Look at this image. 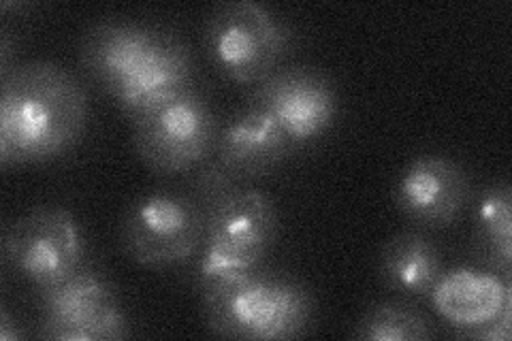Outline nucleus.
<instances>
[{
	"instance_id": "obj_1",
	"label": "nucleus",
	"mask_w": 512,
	"mask_h": 341,
	"mask_svg": "<svg viewBox=\"0 0 512 341\" xmlns=\"http://www.w3.org/2000/svg\"><path fill=\"white\" fill-rule=\"evenodd\" d=\"M0 79V165L54 160L82 139L88 94L73 73L37 60Z\"/></svg>"
},
{
	"instance_id": "obj_2",
	"label": "nucleus",
	"mask_w": 512,
	"mask_h": 341,
	"mask_svg": "<svg viewBox=\"0 0 512 341\" xmlns=\"http://www.w3.org/2000/svg\"><path fill=\"white\" fill-rule=\"evenodd\" d=\"M203 209L205 239L195 275L201 303L259 269L278 237L276 205L254 188L235 186Z\"/></svg>"
},
{
	"instance_id": "obj_3",
	"label": "nucleus",
	"mask_w": 512,
	"mask_h": 341,
	"mask_svg": "<svg viewBox=\"0 0 512 341\" xmlns=\"http://www.w3.org/2000/svg\"><path fill=\"white\" fill-rule=\"evenodd\" d=\"M201 307L214 335L242 341L295 339L314 320L312 292L291 275L261 267Z\"/></svg>"
},
{
	"instance_id": "obj_4",
	"label": "nucleus",
	"mask_w": 512,
	"mask_h": 341,
	"mask_svg": "<svg viewBox=\"0 0 512 341\" xmlns=\"http://www.w3.org/2000/svg\"><path fill=\"white\" fill-rule=\"evenodd\" d=\"M205 47L220 73L237 84H259L295 47V32L261 3L218 5L205 24Z\"/></svg>"
},
{
	"instance_id": "obj_5",
	"label": "nucleus",
	"mask_w": 512,
	"mask_h": 341,
	"mask_svg": "<svg viewBox=\"0 0 512 341\" xmlns=\"http://www.w3.org/2000/svg\"><path fill=\"white\" fill-rule=\"evenodd\" d=\"M137 156L158 175H178L214 154L216 113L205 96L190 88L133 124Z\"/></svg>"
},
{
	"instance_id": "obj_6",
	"label": "nucleus",
	"mask_w": 512,
	"mask_h": 341,
	"mask_svg": "<svg viewBox=\"0 0 512 341\" xmlns=\"http://www.w3.org/2000/svg\"><path fill=\"white\" fill-rule=\"evenodd\" d=\"M3 258L20 278L41 290L84 269L86 246L69 209L43 205L5 226Z\"/></svg>"
},
{
	"instance_id": "obj_7",
	"label": "nucleus",
	"mask_w": 512,
	"mask_h": 341,
	"mask_svg": "<svg viewBox=\"0 0 512 341\" xmlns=\"http://www.w3.org/2000/svg\"><path fill=\"white\" fill-rule=\"evenodd\" d=\"M205 239V209L188 194L152 192L137 199L122 220L120 241L135 263L169 267L195 256Z\"/></svg>"
},
{
	"instance_id": "obj_8",
	"label": "nucleus",
	"mask_w": 512,
	"mask_h": 341,
	"mask_svg": "<svg viewBox=\"0 0 512 341\" xmlns=\"http://www.w3.org/2000/svg\"><path fill=\"white\" fill-rule=\"evenodd\" d=\"M52 341H120L131 337L116 288L88 267L39 290V333Z\"/></svg>"
},
{
	"instance_id": "obj_9",
	"label": "nucleus",
	"mask_w": 512,
	"mask_h": 341,
	"mask_svg": "<svg viewBox=\"0 0 512 341\" xmlns=\"http://www.w3.org/2000/svg\"><path fill=\"white\" fill-rule=\"evenodd\" d=\"M248 105L265 111L297 148L329 131L338 116V92L325 73L282 67L256 84Z\"/></svg>"
},
{
	"instance_id": "obj_10",
	"label": "nucleus",
	"mask_w": 512,
	"mask_h": 341,
	"mask_svg": "<svg viewBox=\"0 0 512 341\" xmlns=\"http://www.w3.org/2000/svg\"><path fill=\"white\" fill-rule=\"evenodd\" d=\"M472 199L468 171L457 160L427 154L412 160L399 175L393 201L416 229L453 226Z\"/></svg>"
},
{
	"instance_id": "obj_11",
	"label": "nucleus",
	"mask_w": 512,
	"mask_h": 341,
	"mask_svg": "<svg viewBox=\"0 0 512 341\" xmlns=\"http://www.w3.org/2000/svg\"><path fill=\"white\" fill-rule=\"evenodd\" d=\"M295 150L282 128L259 107L248 105L218 133L214 162L237 186L269 175Z\"/></svg>"
},
{
	"instance_id": "obj_12",
	"label": "nucleus",
	"mask_w": 512,
	"mask_h": 341,
	"mask_svg": "<svg viewBox=\"0 0 512 341\" xmlns=\"http://www.w3.org/2000/svg\"><path fill=\"white\" fill-rule=\"evenodd\" d=\"M165 28L133 20H105L94 24L82 39L86 73L107 94L114 96L148 60Z\"/></svg>"
},
{
	"instance_id": "obj_13",
	"label": "nucleus",
	"mask_w": 512,
	"mask_h": 341,
	"mask_svg": "<svg viewBox=\"0 0 512 341\" xmlns=\"http://www.w3.org/2000/svg\"><path fill=\"white\" fill-rule=\"evenodd\" d=\"M192 79H195V58L190 47L178 35L165 30L148 60L114 94V101L135 124L160 105L190 90Z\"/></svg>"
},
{
	"instance_id": "obj_14",
	"label": "nucleus",
	"mask_w": 512,
	"mask_h": 341,
	"mask_svg": "<svg viewBox=\"0 0 512 341\" xmlns=\"http://www.w3.org/2000/svg\"><path fill=\"white\" fill-rule=\"evenodd\" d=\"M510 278L495 271L463 267L442 273L429 299L436 312L457 329V337L512 310Z\"/></svg>"
},
{
	"instance_id": "obj_15",
	"label": "nucleus",
	"mask_w": 512,
	"mask_h": 341,
	"mask_svg": "<svg viewBox=\"0 0 512 341\" xmlns=\"http://www.w3.org/2000/svg\"><path fill=\"white\" fill-rule=\"evenodd\" d=\"M442 273V252L423 229L397 233L380 250L378 275L397 295L429 297Z\"/></svg>"
},
{
	"instance_id": "obj_16",
	"label": "nucleus",
	"mask_w": 512,
	"mask_h": 341,
	"mask_svg": "<svg viewBox=\"0 0 512 341\" xmlns=\"http://www.w3.org/2000/svg\"><path fill=\"white\" fill-rule=\"evenodd\" d=\"M472 248L489 271L512 278V188L493 182L480 190L472 209Z\"/></svg>"
},
{
	"instance_id": "obj_17",
	"label": "nucleus",
	"mask_w": 512,
	"mask_h": 341,
	"mask_svg": "<svg viewBox=\"0 0 512 341\" xmlns=\"http://www.w3.org/2000/svg\"><path fill=\"white\" fill-rule=\"evenodd\" d=\"M434 337L431 322L412 307L384 301L367 307L352 331V339L361 341H423Z\"/></svg>"
},
{
	"instance_id": "obj_18",
	"label": "nucleus",
	"mask_w": 512,
	"mask_h": 341,
	"mask_svg": "<svg viewBox=\"0 0 512 341\" xmlns=\"http://www.w3.org/2000/svg\"><path fill=\"white\" fill-rule=\"evenodd\" d=\"M510 320H512V310L504 312L495 320L483 324L470 333L463 335L461 339H478V341H508L510 339Z\"/></svg>"
},
{
	"instance_id": "obj_19",
	"label": "nucleus",
	"mask_w": 512,
	"mask_h": 341,
	"mask_svg": "<svg viewBox=\"0 0 512 341\" xmlns=\"http://www.w3.org/2000/svg\"><path fill=\"white\" fill-rule=\"evenodd\" d=\"M26 333L20 329V324H15L11 314L5 310H0V339L3 341H15V339H24Z\"/></svg>"
}]
</instances>
